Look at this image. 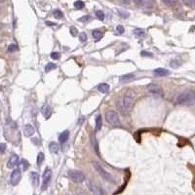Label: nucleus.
I'll return each instance as SVG.
<instances>
[{
  "mask_svg": "<svg viewBox=\"0 0 195 195\" xmlns=\"http://www.w3.org/2000/svg\"><path fill=\"white\" fill-rule=\"evenodd\" d=\"M136 101V94L133 91H127L121 99L116 101V106L119 111L123 114H127L131 109Z\"/></svg>",
  "mask_w": 195,
  "mask_h": 195,
  "instance_id": "nucleus-1",
  "label": "nucleus"
},
{
  "mask_svg": "<svg viewBox=\"0 0 195 195\" xmlns=\"http://www.w3.org/2000/svg\"><path fill=\"white\" fill-rule=\"evenodd\" d=\"M194 101H195V93L191 92V91L181 93L177 98V103L178 105H192Z\"/></svg>",
  "mask_w": 195,
  "mask_h": 195,
  "instance_id": "nucleus-2",
  "label": "nucleus"
},
{
  "mask_svg": "<svg viewBox=\"0 0 195 195\" xmlns=\"http://www.w3.org/2000/svg\"><path fill=\"white\" fill-rule=\"evenodd\" d=\"M93 166H94V168L96 169V171L100 174L101 177L103 178V180H105L106 181H110V183H114L115 181V180H114L113 176L111 175L110 173H108L107 171H105V169H103V167L101 166L99 163L97 162H93Z\"/></svg>",
  "mask_w": 195,
  "mask_h": 195,
  "instance_id": "nucleus-3",
  "label": "nucleus"
},
{
  "mask_svg": "<svg viewBox=\"0 0 195 195\" xmlns=\"http://www.w3.org/2000/svg\"><path fill=\"white\" fill-rule=\"evenodd\" d=\"M68 177L75 183H81L85 181L84 174L77 170H69L68 172Z\"/></svg>",
  "mask_w": 195,
  "mask_h": 195,
  "instance_id": "nucleus-4",
  "label": "nucleus"
},
{
  "mask_svg": "<svg viewBox=\"0 0 195 195\" xmlns=\"http://www.w3.org/2000/svg\"><path fill=\"white\" fill-rule=\"evenodd\" d=\"M106 121H107L111 126L119 127L120 126V120L118 117V114L113 110H109L105 113Z\"/></svg>",
  "mask_w": 195,
  "mask_h": 195,
  "instance_id": "nucleus-5",
  "label": "nucleus"
},
{
  "mask_svg": "<svg viewBox=\"0 0 195 195\" xmlns=\"http://www.w3.org/2000/svg\"><path fill=\"white\" fill-rule=\"evenodd\" d=\"M51 178H52V170L50 168H46L43 173V181H42V190H46L48 188L51 181Z\"/></svg>",
  "mask_w": 195,
  "mask_h": 195,
  "instance_id": "nucleus-6",
  "label": "nucleus"
},
{
  "mask_svg": "<svg viewBox=\"0 0 195 195\" xmlns=\"http://www.w3.org/2000/svg\"><path fill=\"white\" fill-rule=\"evenodd\" d=\"M21 178H22V172L20 169H15L11 174V178H10V181H11L12 185H18L20 183Z\"/></svg>",
  "mask_w": 195,
  "mask_h": 195,
  "instance_id": "nucleus-7",
  "label": "nucleus"
},
{
  "mask_svg": "<svg viewBox=\"0 0 195 195\" xmlns=\"http://www.w3.org/2000/svg\"><path fill=\"white\" fill-rule=\"evenodd\" d=\"M148 91L151 93L152 95L157 96V97H163V95H164L163 89L157 84H150V85H149V86H148Z\"/></svg>",
  "mask_w": 195,
  "mask_h": 195,
  "instance_id": "nucleus-8",
  "label": "nucleus"
},
{
  "mask_svg": "<svg viewBox=\"0 0 195 195\" xmlns=\"http://www.w3.org/2000/svg\"><path fill=\"white\" fill-rule=\"evenodd\" d=\"M88 187H89L90 191L92 192L93 195H105V192H103V190L100 187V186H98L97 184H95L91 181L88 183Z\"/></svg>",
  "mask_w": 195,
  "mask_h": 195,
  "instance_id": "nucleus-9",
  "label": "nucleus"
},
{
  "mask_svg": "<svg viewBox=\"0 0 195 195\" xmlns=\"http://www.w3.org/2000/svg\"><path fill=\"white\" fill-rule=\"evenodd\" d=\"M18 164H19V156L17 154H13L7 162V168L13 169V168H15Z\"/></svg>",
  "mask_w": 195,
  "mask_h": 195,
  "instance_id": "nucleus-10",
  "label": "nucleus"
},
{
  "mask_svg": "<svg viewBox=\"0 0 195 195\" xmlns=\"http://www.w3.org/2000/svg\"><path fill=\"white\" fill-rule=\"evenodd\" d=\"M135 4L138 5V6H140L141 8H151L153 6V2L150 1V0H135Z\"/></svg>",
  "mask_w": 195,
  "mask_h": 195,
  "instance_id": "nucleus-11",
  "label": "nucleus"
},
{
  "mask_svg": "<svg viewBox=\"0 0 195 195\" xmlns=\"http://www.w3.org/2000/svg\"><path fill=\"white\" fill-rule=\"evenodd\" d=\"M41 111L46 119H49L50 116L52 115V108H51V106L48 103H44V105L41 108Z\"/></svg>",
  "mask_w": 195,
  "mask_h": 195,
  "instance_id": "nucleus-12",
  "label": "nucleus"
},
{
  "mask_svg": "<svg viewBox=\"0 0 195 195\" xmlns=\"http://www.w3.org/2000/svg\"><path fill=\"white\" fill-rule=\"evenodd\" d=\"M34 133H35V130H34V128L31 126L30 124H26L25 128H23V134H25V137H31V136L34 135Z\"/></svg>",
  "mask_w": 195,
  "mask_h": 195,
  "instance_id": "nucleus-13",
  "label": "nucleus"
},
{
  "mask_svg": "<svg viewBox=\"0 0 195 195\" xmlns=\"http://www.w3.org/2000/svg\"><path fill=\"white\" fill-rule=\"evenodd\" d=\"M154 75L158 76V77H164L168 76L170 74V71L167 70L166 68H156L155 70H153Z\"/></svg>",
  "mask_w": 195,
  "mask_h": 195,
  "instance_id": "nucleus-14",
  "label": "nucleus"
},
{
  "mask_svg": "<svg viewBox=\"0 0 195 195\" xmlns=\"http://www.w3.org/2000/svg\"><path fill=\"white\" fill-rule=\"evenodd\" d=\"M135 78V75L133 73H128V74H124V75L120 76L119 78V82L120 83H127V82L132 81L133 79Z\"/></svg>",
  "mask_w": 195,
  "mask_h": 195,
  "instance_id": "nucleus-15",
  "label": "nucleus"
},
{
  "mask_svg": "<svg viewBox=\"0 0 195 195\" xmlns=\"http://www.w3.org/2000/svg\"><path fill=\"white\" fill-rule=\"evenodd\" d=\"M109 89H110V87H109V85L106 84V83H101V84L98 85V90L100 91L101 93H103V94H106V93H108Z\"/></svg>",
  "mask_w": 195,
  "mask_h": 195,
  "instance_id": "nucleus-16",
  "label": "nucleus"
},
{
  "mask_svg": "<svg viewBox=\"0 0 195 195\" xmlns=\"http://www.w3.org/2000/svg\"><path fill=\"white\" fill-rule=\"evenodd\" d=\"M69 138V132L68 131H63V133H61L60 136H59V141H60L61 143H65L66 141L68 140Z\"/></svg>",
  "mask_w": 195,
  "mask_h": 195,
  "instance_id": "nucleus-17",
  "label": "nucleus"
},
{
  "mask_svg": "<svg viewBox=\"0 0 195 195\" xmlns=\"http://www.w3.org/2000/svg\"><path fill=\"white\" fill-rule=\"evenodd\" d=\"M30 178L32 184L34 186H37L39 184V174L36 172H31L30 173Z\"/></svg>",
  "mask_w": 195,
  "mask_h": 195,
  "instance_id": "nucleus-18",
  "label": "nucleus"
},
{
  "mask_svg": "<svg viewBox=\"0 0 195 195\" xmlns=\"http://www.w3.org/2000/svg\"><path fill=\"white\" fill-rule=\"evenodd\" d=\"M101 126H103V119H101V115H98L96 117V127H95L96 132L100 131L101 129Z\"/></svg>",
  "mask_w": 195,
  "mask_h": 195,
  "instance_id": "nucleus-19",
  "label": "nucleus"
},
{
  "mask_svg": "<svg viewBox=\"0 0 195 195\" xmlns=\"http://www.w3.org/2000/svg\"><path fill=\"white\" fill-rule=\"evenodd\" d=\"M29 167V163L28 160L25 159H22L20 162V170L21 171H26Z\"/></svg>",
  "mask_w": 195,
  "mask_h": 195,
  "instance_id": "nucleus-20",
  "label": "nucleus"
},
{
  "mask_svg": "<svg viewBox=\"0 0 195 195\" xmlns=\"http://www.w3.org/2000/svg\"><path fill=\"white\" fill-rule=\"evenodd\" d=\"M49 150L50 152H52V153H57L59 151V145L57 143H55V141H52V143H50L49 145Z\"/></svg>",
  "mask_w": 195,
  "mask_h": 195,
  "instance_id": "nucleus-21",
  "label": "nucleus"
},
{
  "mask_svg": "<svg viewBox=\"0 0 195 195\" xmlns=\"http://www.w3.org/2000/svg\"><path fill=\"white\" fill-rule=\"evenodd\" d=\"M92 35H93V37H94L96 40H100V39L103 38V32H101V30H93Z\"/></svg>",
  "mask_w": 195,
  "mask_h": 195,
  "instance_id": "nucleus-22",
  "label": "nucleus"
},
{
  "mask_svg": "<svg viewBox=\"0 0 195 195\" xmlns=\"http://www.w3.org/2000/svg\"><path fill=\"white\" fill-rule=\"evenodd\" d=\"M134 34L136 36L140 37V38H143V37L145 36V32L141 28H136L134 30Z\"/></svg>",
  "mask_w": 195,
  "mask_h": 195,
  "instance_id": "nucleus-23",
  "label": "nucleus"
},
{
  "mask_svg": "<svg viewBox=\"0 0 195 195\" xmlns=\"http://www.w3.org/2000/svg\"><path fill=\"white\" fill-rule=\"evenodd\" d=\"M53 14H54V17H55L56 19H58V20H61V19H63V12L60 11V10H59V9L54 10Z\"/></svg>",
  "mask_w": 195,
  "mask_h": 195,
  "instance_id": "nucleus-24",
  "label": "nucleus"
},
{
  "mask_svg": "<svg viewBox=\"0 0 195 195\" xmlns=\"http://www.w3.org/2000/svg\"><path fill=\"white\" fill-rule=\"evenodd\" d=\"M162 2L165 5H167V6H169V7H172V8L175 7L176 5H178V2L177 1H174V0H163Z\"/></svg>",
  "mask_w": 195,
  "mask_h": 195,
  "instance_id": "nucleus-25",
  "label": "nucleus"
},
{
  "mask_svg": "<svg viewBox=\"0 0 195 195\" xmlns=\"http://www.w3.org/2000/svg\"><path fill=\"white\" fill-rule=\"evenodd\" d=\"M117 12H118L119 16L123 19H127L128 17L130 16V14L128 13L127 11H125V10H121V9H118L117 10Z\"/></svg>",
  "mask_w": 195,
  "mask_h": 195,
  "instance_id": "nucleus-26",
  "label": "nucleus"
},
{
  "mask_svg": "<svg viewBox=\"0 0 195 195\" xmlns=\"http://www.w3.org/2000/svg\"><path fill=\"white\" fill-rule=\"evenodd\" d=\"M181 65V61H178V60H173V61H171V63H170V66L173 68H177Z\"/></svg>",
  "mask_w": 195,
  "mask_h": 195,
  "instance_id": "nucleus-27",
  "label": "nucleus"
},
{
  "mask_svg": "<svg viewBox=\"0 0 195 195\" xmlns=\"http://www.w3.org/2000/svg\"><path fill=\"white\" fill-rule=\"evenodd\" d=\"M55 68H56V65L54 63H48L47 65L45 66V71H46V72H49V71L53 70V69H55Z\"/></svg>",
  "mask_w": 195,
  "mask_h": 195,
  "instance_id": "nucleus-28",
  "label": "nucleus"
},
{
  "mask_svg": "<svg viewBox=\"0 0 195 195\" xmlns=\"http://www.w3.org/2000/svg\"><path fill=\"white\" fill-rule=\"evenodd\" d=\"M44 161V154L42 152H39L38 155H37V159H36V163L38 166L41 165V163Z\"/></svg>",
  "mask_w": 195,
  "mask_h": 195,
  "instance_id": "nucleus-29",
  "label": "nucleus"
},
{
  "mask_svg": "<svg viewBox=\"0 0 195 195\" xmlns=\"http://www.w3.org/2000/svg\"><path fill=\"white\" fill-rule=\"evenodd\" d=\"M183 4L192 8V9H195V0H187V1H183Z\"/></svg>",
  "mask_w": 195,
  "mask_h": 195,
  "instance_id": "nucleus-30",
  "label": "nucleus"
},
{
  "mask_svg": "<svg viewBox=\"0 0 195 195\" xmlns=\"http://www.w3.org/2000/svg\"><path fill=\"white\" fill-rule=\"evenodd\" d=\"M96 16H97V18L100 21H103V20H105V13H103V11H101V10H98V11H96Z\"/></svg>",
  "mask_w": 195,
  "mask_h": 195,
  "instance_id": "nucleus-31",
  "label": "nucleus"
},
{
  "mask_svg": "<svg viewBox=\"0 0 195 195\" xmlns=\"http://www.w3.org/2000/svg\"><path fill=\"white\" fill-rule=\"evenodd\" d=\"M85 6L84 2L83 1H75L74 2V7L76 8V9H83Z\"/></svg>",
  "mask_w": 195,
  "mask_h": 195,
  "instance_id": "nucleus-32",
  "label": "nucleus"
},
{
  "mask_svg": "<svg viewBox=\"0 0 195 195\" xmlns=\"http://www.w3.org/2000/svg\"><path fill=\"white\" fill-rule=\"evenodd\" d=\"M17 50H18V46L16 44H10L9 46H8V52L10 53H13Z\"/></svg>",
  "mask_w": 195,
  "mask_h": 195,
  "instance_id": "nucleus-33",
  "label": "nucleus"
},
{
  "mask_svg": "<svg viewBox=\"0 0 195 195\" xmlns=\"http://www.w3.org/2000/svg\"><path fill=\"white\" fill-rule=\"evenodd\" d=\"M141 57H149V58H151V57H153V54L150 53V52H147V51H141Z\"/></svg>",
  "mask_w": 195,
  "mask_h": 195,
  "instance_id": "nucleus-34",
  "label": "nucleus"
},
{
  "mask_svg": "<svg viewBox=\"0 0 195 195\" xmlns=\"http://www.w3.org/2000/svg\"><path fill=\"white\" fill-rule=\"evenodd\" d=\"M79 40L80 42H85L87 40V34L85 32H82L79 34Z\"/></svg>",
  "mask_w": 195,
  "mask_h": 195,
  "instance_id": "nucleus-35",
  "label": "nucleus"
},
{
  "mask_svg": "<svg viewBox=\"0 0 195 195\" xmlns=\"http://www.w3.org/2000/svg\"><path fill=\"white\" fill-rule=\"evenodd\" d=\"M90 20H91V18H90V16H88V15L83 16V17H81V18L79 19L80 22H83V23H88Z\"/></svg>",
  "mask_w": 195,
  "mask_h": 195,
  "instance_id": "nucleus-36",
  "label": "nucleus"
},
{
  "mask_svg": "<svg viewBox=\"0 0 195 195\" xmlns=\"http://www.w3.org/2000/svg\"><path fill=\"white\" fill-rule=\"evenodd\" d=\"M6 145L5 143H0V154H4L6 151Z\"/></svg>",
  "mask_w": 195,
  "mask_h": 195,
  "instance_id": "nucleus-37",
  "label": "nucleus"
},
{
  "mask_svg": "<svg viewBox=\"0 0 195 195\" xmlns=\"http://www.w3.org/2000/svg\"><path fill=\"white\" fill-rule=\"evenodd\" d=\"M116 30H117V33H118V34H123V33H124V31H125V29H124V28H123L122 25H117L116 26Z\"/></svg>",
  "mask_w": 195,
  "mask_h": 195,
  "instance_id": "nucleus-38",
  "label": "nucleus"
},
{
  "mask_svg": "<svg viewBox=\"0 0 195 195\" xmlns=\"http://www.w3.org/2000/svg\"><path fill=\"white\" fill-rule=\"evenodd\" d=\"M50 57L52 58L53 60H58V59L60 58V54H59L58 52H53V53H51Z\"/></svg>",
  "mask_w": 195,
  "mask_h": 195,
  "instance_id": "nucleus-39",
  "label": "nucleus"
},
{
  "mask_svg": "<svg viewBox=\"0 0 195 195\" xmlns=\"http://www.w3.org/2000/svg\"><path fill=\"white\" fill-rule=\"evenodd\" d=\"M70 33L72 36H75V35H77V33H78V30H77V28H75L74 26H71L70 28Z\"/></svg>",
  "mask_w": 195,
  "mask_h": 195,
  "instance_id": "nucleus-40",
  "label": "nucleus"
},
{
  "mask_svg": "<svg viewBox=\"0 0 195 195\" xmlns=\"http://www.w3.org/2000/svg\"><path fill=\"white\" fill-rule=\"evenodd\" d=\"M77 195H88L86 192L82 189H77Z\"/></svg>",
  "mask_w": 195,
  "mask_h": 195,
  "instance_id": "nucleus-41",
  "label": "nucleus"
},
{
  "mask_svg": "<svg viewBox=\"0 0 195 195\" xmlns=\"http://www.w3.org/2000/svg\"><path fill=\"white\" fill-rule=\"evenodd\" d=\"M46 25H49V26H55V25H56V23H53V22H49V21H47V22H46Z\"/></svg>",
  "mask_w": 195,
  "mask_h": 195,
  "instance_id": "nucleus-42",
  "label": "nucleus"
},
{
  "mask_svg": "<svg viewBox=\"0 0 195 195\" xmlns=\"http://www.w3.org/2000/svg\"><path fill=\"white\" fill-rule=\"evenodd\" d=\"M39 141L38 138H32V143H36L37 145H39V141Z\"/></svg>",
  "mask_w": 195,
  "mask_h": 195,
  "instance_id": "nucleus-43",
  "label": "nucleus"
},
{
  "mask_svg": "<svg viewBox=\"0 0 195 195\" xmlns=\"http://www.w3.org/2000/svg\"><path fill=\"white\" fill-rule=\"evenodd\" d=\"M0 90H1V88H0Z\"/></svg>",
  "mask_w": 195,
  "mask_h": 195,
  "instance_id": "nucleus-44",
  "label": "nucleus"
}]
</instances>
